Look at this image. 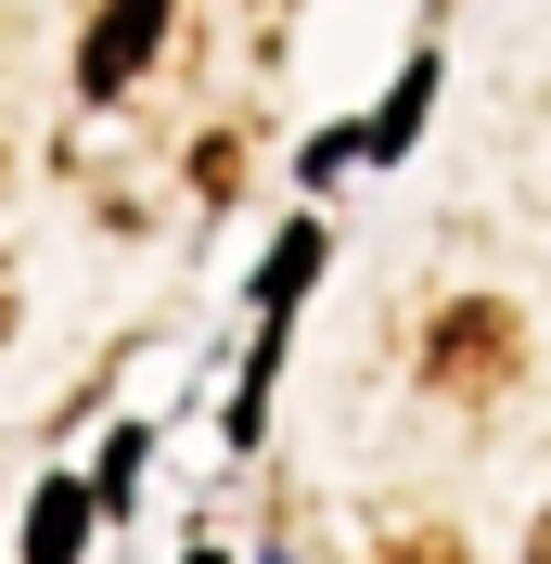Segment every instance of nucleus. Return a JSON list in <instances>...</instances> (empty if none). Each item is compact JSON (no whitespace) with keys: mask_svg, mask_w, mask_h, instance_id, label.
<instances>
[{"mask_svg":"<svg viewBox=\"0 0 551 564\" xmlns=\"http://www.w3.org/2000/svg\"><path fill=\"white\" fill-rule=\"evenodd\" d=\"M385 564H462V552H449V539H411V552H385Z\"/></svg>","mask_w":551,"mask_h":564,"instance_id":"423d86ee","label":"nucleus"},{"mask_svg":"<svg viewBox=\"0 0 551 564\" xmlns=\"http://www.w3.org/2000/svg\"><path fill=\"white\" fill-rule=\"evenodd\" d=\"M0 334H13V282H0Z\"/></svg>","mask_w":551,"mask_h":564,"instance_id":"6e6552de","label":"nucleus"},{"mask_svg":"<svg viewBox=\"0 0 551 564\" xmlns=\"http://www.w3.org/2000/svg\"><path fill=\"white\" fill-rule=\"evenodd\" d=\"M514 359H526V334H514V308H487V295H462V308L423 334V386H449V398H487V386H514Z\"/></svg>","mask_w":551,"mask_h":564,"instance_id":"f257e3e1","label":"nucleus"},{"mask_svg":"<svg viewBox=\"0 0 551 564\" xmlns=\"http://www.w3.org/2000/svg\"><path fill=\"white\" fill-rule=\"evenodd\" d=\"M423 104H436V65H411L398 90H385V116H372V154H398V141L423 129Z\"/></svg>","mask_w":551,"mask_h":564,"instance_id":"39448f33","label":"nucleus"},{"mask_svg":"<svg viewBox=\"0 0 551 564\" xmlns=\"http://www.w3.org/2000/svg\"><path fill=\"white\" fill-rule=\"evenodd\" d=\"M168 13H180V0H104V13H90V39H77V90H90V104H104V90H129V77L154 65Z\"/></svg>","mask_w":551,"mask_h":564,"instance_id":"f03ea898","label":"nucleus"},{"mask_svg":"<svg viewBox=\"0 0 551 564\" xmlns=\"http://www.w3.org/2000/svg\"><path fill=\"white\" fill-rule=\"evenodd\" d=\"M90 552V488H77V475H52V488H39V513H26V564H77Z\"/></svg>","mask_w":551,"mask_h":564,"instance_id":"7ed1b4c3","label":"nucleus"},{"mask_svg":"<svg viewBox=\"0 0 551 564\" xmlns=\"http://www.w3.org/2000/svg\"><path fill=\"white\" fill-rule=\"evenodd\" d=\"M526 564H551V513H539V539H526Z\"/></svg>","mask_w":551,"mask_h":564,"instance_id":"0eeeda50","label":"nucleus"},{"mask_svg":"<svg viewBox=\"0 0 551 564\" xmlns=\"http://www.w3.org/2000/svg\"><path fill=\"white\" fill-rule=\"evenodd\" d=\"M309 270H321V231H282V245H270V270H257V308L282 321V308H295V282H309Z\"/></svg>","mask_w":551,"mask_h":564,"instance_id":"20e7f679","label":"nucleus"}]
</instances>
